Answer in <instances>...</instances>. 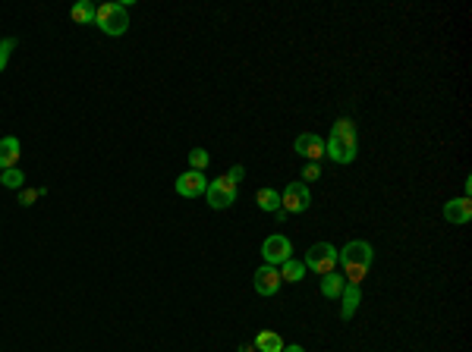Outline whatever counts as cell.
Here are the masks:
<instances>
[{
	"label": "cell",
	"mask_w": 472,
	"mask_h": 352,
	"mask_svg": "<svg viewBox=\"0 0 472 352\" xmlns=\"http://www.w3.org/2000/svg\"><path fill=\"white\" fill-rule=\"evenodd\" d=\"M280 270L271 267V264H262V267L252 274V286H255L258 295H277V289H280Z\"/></svg>",
	"instance_id": "ba28073f"
},
{
	"label": "cell",
	"mask_w": 472,
	"mask_h": 352,
	"mask_svg": "<svg viewBox=\"0 0 472 352\" xmlns=\"http://www.w3.org/2000/svg\"><path fill=\"white\" fill-rule=\"evenodd\" d=\"M243 176H245V170L236 163V167H230V173H227V179H230L233 186H239V179H243Z\"/></svg>",
	"instance_id": "cb8c5ba5"
},
{
	"label": "cell",
	"mask_w": 472,
	"mask_h": 352,
	"mask_svg": "<svg viewBox=\"0 0 472 352\" xmlns=\"http://www.w3.org/2000/svg\"><path fill=\"white\" fill-rule=\"evenodd\" d=\"M293 148H296V154L299 157H306V161L315 163V161L324 157V138L315 135V132H302V135H296Z\"/></svg>",
	"instance_id": "30bf717a"
},
{
	"label": "cell",
	"mask_w": 472,
	"mask_h": 352,
	"mask_svg": "<svg viewBox=\"0 0 472 352\" xmlns=\"http://www.w3.org/2000/svg\"><path fill=\"white\" fill-rule=\"evenodd\" d=\"M318 176H321V167H318V163H308V167L302 170V179H306V182L318 179Z\"/></svg>",
	"instance_id": "603a6c76"
},
{
	"label": "cell",
	"mask_w": 472,
	"mask_h": 352,
	"mask_svg": "<svg viewBox=\"0 0 472 352\" xmlns=\"http://www.w3.org/2000/svg\"><path fill=\"white\" fill-rule=\"evenodd\" d=\"M41 192H44V189H22V192H19V205H22V207L35 205V198H38Z\"/></svg>",
	"instance_id": "7402d4cb"
},
{
	"label": "cell",
	"mask_w": 472,
	"mask_h": 352,
	"mask_svg": "<svg viewBox=\"0 0 472 352\" xmlns=\"http://www.w3.org/2000/svg\"><path fill=\"white\" fill-rule=\"evenodd\" d=\"M0 182L6 189H22L25 186V173L19 167H10V170H0Z\"/></svg>",
	"instance_id": "d6986e66"
},
{
	"label": "cell",
	"mask_w": 472,
	"mask_h": 352,
	"mask_svg": "<svg viewBox=\"0 0 472 352\" xmlns=\"http://www.w3.org/2000/svg\"><path fill=\"white\" fill-rule=\"evenodd\" d=\"M283 339H280V333H274V330H262L255 337V352H283Z\"/></svg>",
	"instance_id": "5bb4252c"
},
{
	"label": "cell",
	"mask_w": 472,
	"mask_h": 352,
	"mask_svg": "<svg viewBox=\"0 0 472 352\" xmlns=\"http://www.w3.org/2000/svg\"><path fill=\"white\" fill-rule=\"evenodd\" d=\"M94 10H98L94 3L82 0V3H76L73 10H69V16H73V22H79V25H92L94 22Z\"/></svg>",
	"instance_id": "ac0fdd59"
},
{
	"label": "cell",
	"mask_w": 472,
	"mask_h": 352,
	"mask_svg": "<svg viewBox=\"0 0 472 352\" xmlns=\"http://www.w3.org/2000/svg\"><path fill=\"white\" fill-rule=\"evenodd\" d=\"M469 217H472V201L469 198H450L444 205V220L447 223L459 226V223H469Z\"/></svg>",
	"instance_id": "8fae6325"
},
{
	"label": "cell",
	"mask_w": 472,
	"mask_h": 352,
	"mask_svg": "<svg viewBox=\"0 0 472 352\" xmlns=\"http://www.w3.org/2000/svg\"><path fill=\"white\" fill-rule=\"evenodd\" d=\"M239 352H252V346H239Z\"/></svg>",
	"instance_id": "484cf974"
},
{
	"label": "cell",
	"mask_w": 472,
	"mask_h": 352,
	"mask_svg": "<svg viewBox=\"0 0 472 352\" xmlns=\"http://www.w3.org/2000/svg\"><path fill=\"white\" fill-rule=\"evenodd\" d=\"M13 47H16V41H13V38H3V41H0V73H3L6 63H10Z\"/></svg>",
	"instance_id": "44dd1931"
},
{
	"label": "cell",
	"mask_w": 472,
	"mask_h": 352,
	"mask_svg": "<svg viewBox=\"0 0 472 352\" xmlns=\"http://www.w3.org/2000/svg\"><path fill=\"white\" fill-rule=\"evenodd\" d=\"M308 205H312V192H308V186L302 179H296V182H287L283 186V192H280V207L287 214H302V211H308Z\"/></svg>",
	"instance_id": "5b68a950"
},
{
	"label": "cell",
	"mask_w": 472,
	"mask_h": 352,
	"mask_svg": "<svg viewBox=\"0 0 472 352\" xmlns=\"http://www.w3.org/2000/svg\"><path fill=\"white\" fill-rule=\"evenodd\" d=\"M262 258H264V264H271V267H280L283 261H289V258H293V245H289L287 236L274 233V236H268L262 242Z\"/></svg>",
	"instance_id": "52a82bcc"
},
{
	"label": "cell",
	"mask_w": 472,
	"mask_h": 352,
	"mask_svg": "<svg viewBox=\"0 0 472 352\" xmlns=\"http://www.w3.org/2000/svg\"><path fill=\"white\" fill-rule=\"evenodd\" d=\"M19 138L16 135H6V138H0V170H10V167H16L19 163Z\"/></svg>",
	"instance_id": "7c38bea8"
},
{
	"label": "cell",
	"mask_w": 472,
	"mask_h": 352,
	"mask_svg": "<svg viewBox=\"0 0 472 352\" xmlns=\"http://www.w3.org/2000/svg\"><path fill=\"white\" fill-rule=\"evenodd\" d=\"M205 201L214 207V211H224V207H230L233 201H236V186H233L227 176H217V179L208 182L205 189Z\"/></svg>",
	"instance_id": "8992f818"
},
{
	"label": "cell",
	"mask_w": 472,
	"mask_h": 352,
	"mask_svg": "<svg viewBox=\"0 0 472 352\" xmlns=\"http://www.w3.org/2000/svg\"><path fill=\"white\" fill-rule=\"evenodd\" d=\"M205 189H208V179L199 170H189V173L176 176V195H183V198H201Z\"/></svg>",
	"instance_id": "9c48e42d"
},
{
	"label": "cell",
	"mask_w": 472,
	"mask_h": 352,
	"mask_svg": "<svg viewBox=\"0 0 472 352\" xmlns=\"http://www.w3.org/2000/svg\"><path fill=\"white\" fill-rule=\"evenodd\" d=\"M189 163H192V170L205 173V167L211 163V154H208L205 148H192V151H189Z\"/></svg>",
	"instance_id": "ffe728a7"
},
{
	"label": "cell",
	"mask_w": 472,
	"mask_h": 352,
	"mask_svg": "<svg viewBox=\"0 0 472 352\" xmlns=\"http://www.w3.org/2000/svg\"><path fill=\"white\" fill-rule=\"evenodd\" d=\"M371 261H375V251H371V245L365 242V239H350V242L337 251V264L343 267L346 280L356 283V286L365 280Z\"/></svg>",
	"instance_id": "6da1fadb"
},
{
	"label": "cell",
	"mask_w": 472,
	"mask_h": 352,
	"mask_svg": "<svg viewBox=\"0 0 472 352\" xmlns=\"http://www.w3.org/2000/svg\"><path fill=\"white\" fill-rule=\"evenodd\" d=\"M324 154L331 157L334 163H352L359 154V142H356V126L352 119H337L327 135V145H324Z\"/></svg>",
	"instance_id": "7a4b0ae2"
},
{
	"label": "cell",
	"mask_w": 472,
	"mask_h": 352,
	"mask_svg": "<svg viewBox=\"0 0 472 352\" xmlns=\"http://www.w3.org/2000/svg\"><path fill=\"white\" fill-rule=\"evenodd\" d=\"M343 305H340V318L343 321H350L352 314H356V308H359V302H362V289L356 286V283H346L343 286Z\"/></svg>",
	"instance_id": "4fadbf2b"
},
{
	"label": "cell",
	"mask_w": 472,
	"mask_h": 352,
	"mask_svg": "<svg viewBox=\"0 0 472 352\" xmlns=\"http://www.w3.org/2000/svg\"><path fill=\"white\" fill-rule=\"evenodd\" d=\"M306 270H315V274H331L337 267V249L331 242H315L312 249L306 251Z\"/></svg>",
	"instance_id": "277c9868"
},
{
	"label": "cell",
	"mask_w": 472,
	"mask_h": 352,
	"mask_svg": "<svg viewBox=\"0 0 472 352\" xmlns=\"http://www.w3.org/2000/svg\"><path fill=\"white\" fill-rule=\"evenodd\" d=\"M129 6H132V0H126V3H101L94 10V25L110 38L126 35V29H129V13L126 10Z\"/></svg>",
	"instance_id": "3957f363"
},
{
	"label": "cell",
	"mask_w": 472,
	"mask_h": 352,
	"mask_svg": "<svg viewBox=\"0 0 472 352\" xmlns=\"http://www.w3.org/2000/svg\"><path fill=\"white\" fill-rule=\"evenodd\" d=\"M255 201H258V207H262V211H268V214L280 211V195H277V189H271V186L258 189Z\"/></svg>",
	"instance_id": "2e32d148"
},
{
	"label": "cell",
	"mask_w": 472,
	"mask_h": 352,
	"mask_svg": "<svg viewBox=\"0 0 472 352\" xmlns=\"http://www.w3.org/2000/svg\"><path fill=\"white\" fill-rule=\"evenodd\" d=\"M302 277H306V264H302V261L289 258V261H283V264H280V280H287V283H299Z\"/></svg>",
	"instance_id": "e0dca14e"
},
{
	"label": "cell",
	"mask_w": 472,
	"mask_h": 352,
	"mask_svg": "<svg viewBox=\"0 0 472 352\" xmlns=\"http://www.w3.org/2000/svg\"><path fill=\"white\" fill-rule=\"evenodd\" d=\"M343 286L346 283L340 274H334V270L331 274H321V295H324V299H337V295L343 293Z\"/></svg>",
	"instance_id": "9a60e30c"
},
{
	"label": "cell",
	"mask_w": 472,
	"mask_h": 352,
	"mask_svg": "<svg viewBox=\"0 0 472 352\" xmlns=\"http://www.w3.org/2000/svg\"><path fill=\"white\" fill-rule=\"evenodd\" d=\"M283 352H306L302 346H283Z\"/></svg>",
	"instance_id": "d4e9b609"
}]
</instances>
